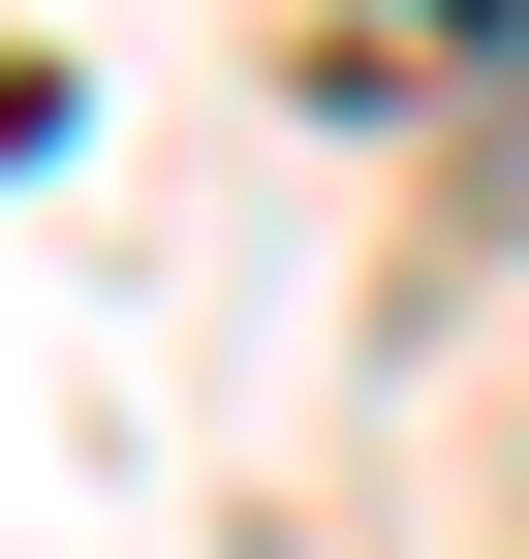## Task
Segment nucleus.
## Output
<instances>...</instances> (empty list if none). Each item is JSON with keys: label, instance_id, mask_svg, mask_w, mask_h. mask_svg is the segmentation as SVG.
Masks as SVG:
<instances>
[]
</instances>
